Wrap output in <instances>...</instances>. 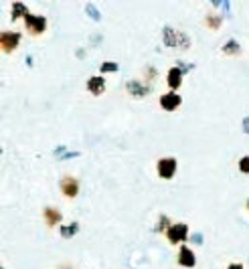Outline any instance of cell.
I'll return each mask as SVG.
<instances>
[{
	"instance_id": "6da1fadb",
	"label": "cell",
	"mask_w": 249,
	"mask_h": 269,
	"mask_svg": "<svg viewBox=\"0 0 249 269\" xmlns=\"http://www.w3.org/2000/svg\"><path fill=\"white\" fill-rule=\"evenodd\" d=\"M162 41L166 47H170V49H190L192 41H190V37H187L183 31H176L174 26H164V31H162Z\"/></svg>"
},
{
	"instance_id": "7a4b0ae2",
	"label": "cell",
	"mask_w": 249,
	"mask_h": 269,
	"mask_svg": "<svg viewBox=\"0 0 249 269\" xmlns=\"http://www.w3.org/2000/svg\"><path fill=\"white\" fill-rule=\"evenodd\" d=\"M21 38H22V35L19 31H2L0 33V49H2L4 55H12V53L19 49Z\"/></svg>"
},
{
	"instance_id": "3957f363",
	"label": "cell",
	"mask_w": 249,
	"mask_h": 269,
	"mask_svg": "<svg viewBox=\"0 0 249 269\" xmlns=\"http://www.w3.org/2000/svg\"><path fill=\"white\" fill-rule=\"evenodd\" d=\"M166 241L170 245H183L188 239V227L185 223H172L168 229H166Z\"/></svg>"
},
{
	"instance_id": "277c9868",
	"label": "cell",
	"mask_w": 249,
	"mask_h": 269,
	"mask_svg": "<svg viewBox=\"0 0 249 269\" xmlns=\"http://www.w3.org/2000/svg\"><path fill=\"white\" fill-rule=\"evenodd\" d=\"M24 29L31 37H41L47 31V19L41 17V15H33V12H29V15L24 17Z\"/></svg>"
},
{
	"instance_id": "5b68a950",
	"label": "cell",
	"mask_w": 249,
	"mask_h": 269,
	"mask_svg": "<svg viewBox=\"0 0 249 269\" xmlns=\"http://www.w3.org/2000/svg\"><path fill=\"white\" fill-rule=\"evenodd\" d=\"M176 168H178V162L172 156H164L156 162V172L162 180H172L174 174H176Z\"/></svg>"
},
{
	"instance_id": "8992f818",
	"label": "cell",
	"mask_w": 249,
	"mask_h": 269,
	"mask_svg": "<svg viewBox=\"0 0 249 269\" xmlns=\"http://www.w3.org/2000/svg\"><path fill=\"white\" fill-rule=\"evenodd\" d=\"M59 188H61V194L69 200L77 198L79 194V180L75 176H63L61 182H59Z\"/></svg>"
},
{
	"instance_id": "52a82bcc",
	"label": "cell",
	"mask_w": 249,
	"mask_h": 269,
	"mask_svg": "<svg viewBox=\"0 0 249 269\" xmlns=\"http://www.w3.org/2000/svg\"><path fill=\"white\" fill-rule=\"evenodd\" d=\"M176 263L181 265V267H195L197 265V255L195 251H192L188 245H181V249H178V255H176Z\"/></svg>"
},
{
	"instance_id": "ba28073f",
	"label": "cell",
	"mask_w": 249,
	"mask_h": 269,
	"mask_svg": "<svg viewBox=\"0 0 249 269\" xmlns=\"http://www.w3.org/2000/svg\"><path fill=\"white\" fill-rule=\"evenodd\" d=\"M181 103H183V97L176 91H168L164 96H160V107L164 112H176L181 107Z\"/></svg>"
},
{
	"instance_id": "9c48e42d",
	"label": "cell",
	"mask_w": 249,
	"mask_h": 269,
	"mask_svg": "<svg viewBox=\"0 0 249 269\" xmlns=\"http://www.w3.org/2000/svg\"><path fill=\"white\" fill-rule=\"evenodd\" d=\"M183 77H185V69L183 67H170L168 73H166V85L170 91H176L183 85Z\"/></svg>"
},
{
	"instance_id": "30bf717a",
	"label": "cell",
	"mask_w": 249,
	"mask_h": 269,
	"mask_svg": "<svg viewBox=\"0 0 249 269\" xmlns=\"http://www.w3.org/2000/svg\"><path fill=\"white\" fill-rule=\"evenodd\" d=\"M43 219L47 223L49 229H55V227H61L63 223V212L59 209H55V207H45L43 209Z\"/></svg>"
},
{
	"instance_id": "8fae6325",
	"label": "cell",
	"mask_w": 249,
	"mask_h": 269,
	"mask_svg": "<svg viewBox=\"0 0 249 269\" xmlns=\"http://www.w3.org/2000/svg\"><path fill=\"white\" fill-rule=\"evenodd\" d=\"M87 91L91 93V96H95V97H100L102 93L105 91V79L102 77V75H93V77H89L87 79Z\"/></svg>"
},
{
	"instance_id": "7c38bea8",
	"label": "cell",
	"mask_w": 249,
	"mask_h": 269,
	"mask_svg": "<svg viewBox=\"0 0 249 269\" xmlns=\"http://www.w3.org/2000/svg\"><path fill=\"white\" fill-rule=\"evenodd\" d=\"M126 91L130 93V96H134V97H146V96H150V91H152V87L150 85H144V83H140V81H128L126 83Z\"/></svg>"
},
{
	"instance_id": "4fadbf2b",
	"label": "cell",
	"mask_w": 249,
	"mask_h": 269,
	"mask_svg": "<svg viewBox=\"0 0 249 269\" xmlns=\"http://www.w3.org/2000/svg\"><path fill=\"white\" fill-rule=\"evenodd\" d=\"M26 15H29V8H26L24 2H21V0L12 2V6H10V20L12 22H17L19 19H24Z\"/></svg>"
},
{
	"instance_id": "5bb4252c",
	"label": "cell",
	"mask_w": 249,
	"mask_h": 269,
	"mask_svg": "<svg viewBox=\"0 0 249 269\" xmlns=\"http://www.w3.org/2000/svg\"><path fill=\"white\" fill-rule=\"evenodd\" d=\"M221 53L227 55V57H239L241 55V45L235 41V38H229V41L221 47Z\"/></svg>"
},
{
	"instance_id": "9a60e30c",
	"label": "cell",
	"mask_w": 249,
	"mask_h": 269,
	"mask_svg": "<svg viewBox=\"0 0 249 269\" xmlns=\"http://www.w3.org/2000/svg\"><path fill=\"white\" fill-rule=\"evenodd\" d=\"M205 24L209 31H219L221 26H223V17L217 15V12H209V15L205 17Z\"/></svg>"
},
{
	"instance_id": "2e32d148",
	"label": "cell",
	"mask_w": 249,
	"mask_h": 269,
	"mask_svg": "<svg viewBox=\"0 0 249 269\" xmlns=\"http://www.w3.org/2000/svg\"><path fill=\"white\" fill-rule=\"evenodd\" d=\"M59 233H61L63 239H71V237H75V235L79 233V223L73 221V223H69V225H61V227H59Z\"/></svg>"
},
{
	"instance_id": "e0dca14e",
	"label": "cell",
	"mask_w": 249,
	"mask_h": 269,
	"mask_svg": "<svg viewBox=\"0 0 249 269\" xmlns=\"http://www.w3.org/2000/svg\"><path fill=\"white\" fill-rule=\"evenodd\" d=\"M172 223H170V219L166 217V214H160V219H158V223H156V233H166V229H168Z\"/></svg>"
},
{
	"instance_id": "ac0fdd59",
	"label": "cell",
	"mask_w": 249,
	"mask_h": 269,
	"mask_svg": "<svg viewBox=\"0 0 249 269\" xmlns=\"http://www.w3.org/2000/svg\"><path fill=\"white\" fill-rule=\"evenodd\" d=\"M120 69V65L118 63H114V61H105V63H102V67H100V73H116Z\"/></svg>"
},
{
	"instance_id": "d6986e66",
	"label": "cell",
	"mask_w": 249,
	"mask_h": 269,
	"mask_svg": "<svg viewBox=\"0 0 249 269\" xmlns=\"http://www.w3.org/2000/svg\"><path fill=\"white\" fill-rule=\"evenodd\" d=\"M239 172L245 174V176H249V154L239 160Z\"/></svg>"
},
{
	"instance_id": "ffe728a7",
	"label": "cell",
	"mask_w": 249,
	"mask_h": 269,
	"mask_svg": "<svg viewBox=\"0 0 249 269\" xmlns=\"http://www.w3.org/2000/svg\"><path fill=\"white\" fill-rule=\"evenodd\" d=\"M85 12H87V15L93 19V20H102V15H100V10L98 8H95L93 4H87L85 6Z\"/></svg>"
},
{
	"instance_id": "44dd1931",
	"label": "cell",
	"mask_w": 249,
	"mask_h": 269,
	"mask_svg": "<svg viewBox=\"0 0 249 269\" xmlns=\"http://www.w3.org/2000/svg\"><path fill=\"white\" fill-rule=\"evenodd\" d=\"M227 269H245V267H243V263H229Z\"/></svg>"
},
{
	"instance_id": "7402d4cb",
	"label": "cell",
	"mask_w": 249,
	"mask_h": 269,
	"mask_svg": "<svg viewBox=\"0 0 249 269\" xmlns=\"http://www.w3.org/2000/svg\"><path fill=\"white\" fill-rule=\"evenodd\" d=\"M146 71H148V75H146L148 79H154V77H156V71H154V69H152V67H148V69H146Z\"/></svg>"
},
{
	"instance_id": "603a6c76",
	"label": "cell",
	"mask_w": 249,
	"mask_h": 269,
	"mask_svg": "<svg viewBox=\"0 0 249 269\" xmlns=\"http://www.w3.org/2000/svg\"><path fill=\"white\" fill-rule=\"evenodd\" d=\"M243 132H245V134H249V115L243 119Z\"/></svg>"
},
{
	"instance_id": "cb8c5ba5",
	"label": "cell",
	"mask_w": 249,
	"mask_h": 269,
	"mask_svg": "<svg viewBox=\"0 0 249 269\" xmlns=\"http://www.w3.org/2000/svg\"><path fill=\"white\" fill-rule=\"evenodd\" d=\"M211 2H213L215 6H221V4H225V6H227V0H211Z\"/></svg>"
},
{
	"instance_id": "d4e9b609",
	"label": "cell",
	"mask_w": 249,
	"mask_h": 269,
	"mask_svg": "<svg viewBox=\"0 0 249 269\" xmlns=\"http://www.w3.org/2000/svg\"><path fill=\"white\" fill-rule=\"evenodd\" d=\"M57 269H75V267L69 265V263H61V265H57Z\"/></svg>"
},
{
	"instance_id": "484cf974",
	"label": "cell",
	"mask_w": 249,
	"mask_h": 269,
	"mask_svg": "<svg viewBox=\"0 0 249 269\" xmlns=\"http://www.w3.org/2000/svg\"><path fill=\"white\" fill-rule=\"evenodd\" d=\"M245 209H247V211H249V198H247V203H245Z\"/></svg>"
}]
</instances>
